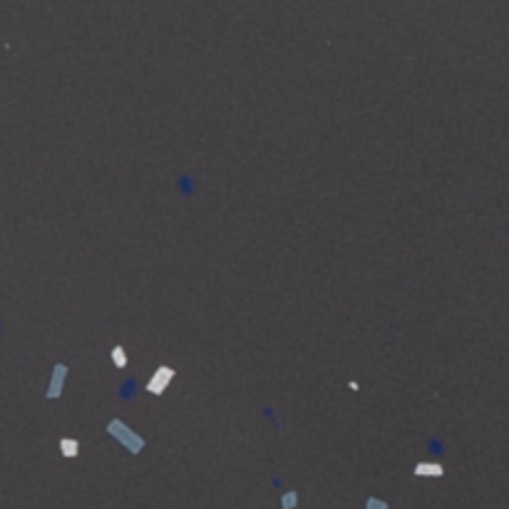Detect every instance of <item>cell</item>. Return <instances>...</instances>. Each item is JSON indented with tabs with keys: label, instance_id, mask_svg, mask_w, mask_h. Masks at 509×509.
<instances>
[{
	"label": "cell",
	"instance_id": "6da1fadb",
	"mask_svg": "<svg viewBox=\"0 0 509 509\" xmlns=\"http://www.w3.org/2000/svg\"><path fill=\"white\" fill-rule=\"evenodd\" d=\"M112 427L122 432V435H117V437H119V440H122V442H124V445H127L129 450H134V452H137V450L142 447V442H139V437H137V435H132L129 430H124V427H122L119 422H112Z\"/></svg>",
	"mask_w": 509,
	"mask_h": 509
},
{
	"label": "cell",
	"instance_id": "8992f818",
	"mask_svg": "<svg viewBox=\"0 0 509 509\" xmlns=\"http://www.w3.org/2000/svg\"><path fill=\"white\" fill-rule=\"evenodd\" d=\"M296 507V494H286L283 497V509H293Z\"/></svg>",
	"mask_w": 509,
	"mask_h": 509
},
{
	"label": "cell",
	"instance_id": "3957f363",
	"mask_svg": "<svg viewBox=\"0 0 509 509\" xmlns=\"http://www.w3.org/2000/svg\"><path fill=\"white\" fill-rule=\"evenodd\" d=\"M62 378H65V368L57 365L55 368V378H52V385H50V398H57L60 393V385H62Z\"/></svg>",
	"mask_w": 509,
	"mask_h": 509
},
{
	"label": "cell",
	"instance_id": "277c9868",
	"mask_svg": "<svg viewBox=\"0 0 509 509\" xmlns=\"http://www.w3.org/2000/svg\"><path fill=\"white\" fill-rule=\"evenodd\" d=\"M415 472H417L420 477H440V474H442V467H440V464H420Z\"/></svg>",
	"mask_w": 509,
	"mask_h": 509
},
{
	"label": "cell",
	"instance_id": "5b68a950",
	"mask_svg": "<svg viewBox=\"0 0 509 509\" xmlns=\"http://www.w3.org/2000/svg\"><path fill=\"white\" fill-rule=\"evenodd\" d=\"M62 452H65L67 457H75V455H77V445H75L72 440H62Z\"/></svg>",
	"mask_w": 509,
	"mask_h": 509
},
{
	"label": "cell",
	"instance_id": "7a4b0ae2",
	"mask_svg": "<svg viewBox=\"0 0 509 509\" xmlns=\"http://www.w3.org/2000/svg\"><path fill=\"white\" fill-rule=\"evenodd\" d=\"M169 380H172V373H169V370H159V373H154V378H152L149 388H152L154 393H161V390L169 385Z\"/></svg>",
	"mask_w": 509,
	"mask_h": 509
},
{
	"label": "cell",
	"instance_id": "52a82bcc",
	"mask_svg": "<svg viewBox=\"0 0 509 509\" xmlns=\"http://www.w3.org/2000/svg\"><path fill=\"white\" fill-rule=\"evenodd\" d=\"M368 509H388V504L380 499H368Z\"/></svg>",
	"mask_w": 509,
	"mask_h": 509
}]
</instances>
